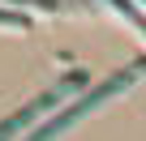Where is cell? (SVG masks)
I'll list each match as a JSON object with an SVG mask.
<instances>
[{
  "label": "cell",
  "instance_id": "1",
  "mask_svg": "<svg viewBox=\"0 0 146 141\" xmlns=\"http://www.w3.org/2000/svg\"><path fill=\"white\" fill-rule=\"evenodd\" d=\"M142 73H146V60H133L129 68L112 73V77H108V81H99L95 90H82V94L73 98V103H64V107H60L56 115H47L43 124H35V128H30V132H26L22 141H56V137H64V132H69L73 124H78V120H86V111H95L99 103H108L112 94H120L125 86H133V81H137Z\"/></svg>",
  "mask_w": 146,
  "mask_h": 141
},
{
  "label": "cell",
  "instance_id": "2",
  "mask_svg": "<svg viewBox=\"0 0 146 141\" xmlns=\"http://www.w3.org/2000/svg\"><path fill=\"white\" fill-rule=\"evenodd\" d=\"M82 86H86V73H69V77H60L56 86H47L39 98H30L26 107H17L9 120H0V141H22V137L39 124V115H43V111L64 107V98H69L73 90H82Z\"/></svg>",
  "mask_w": 146,
  "mask_h": 141
},
{
  "label": "cell",
  "instance_id": "3",
  "mask_svg": "<svg viewBox=\"0 0 146 141\" xmlns=\"http://www.w3.org/2000/svg\"><path fill=\"white\" fill-rule=\"evenodd\" d=\"M0 26H9V30H30V17L22 9H0Z\"/></svg>",
  "mask_w": 146,
  "mask_h": 141
},
{
  "label": "cell",
  "instance_id": "4",
  "mask_svg": "<svg viewBox=\"0 0 146 141\" xmlns=\"http://www.w3.org/2000/svg\"><path fill=\"white\" fill-rule=\"evenodd\" d=\"M0 5H9V9H22V13H26V5H35V9H60L56 0H0Z\"/></svg>",
  "mask_w": 146,
  "mask_h": 141
},
{
  "label": "cell",
  "instance_id": "5",
  "mask_svg": "<svg viewBox=\"0 0 146 141\" xmlns=\"http://www.w3.org/2000/svg\"><path fill=\"white\" fill-rule=\"evenodd\" d=\"M142 5H146V0H142Z\"/></svg>",
  "mask_w": 146,
  "mask_h": 141
}]
</instances>
